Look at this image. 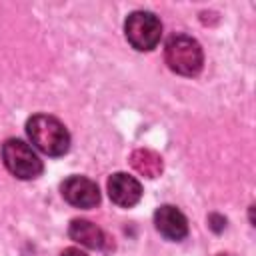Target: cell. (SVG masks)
Wrapping results in <instances>:
<instances>
[{
	"label": "cell",
	"instance_id": "cell-1",
	"mask_svg": "<svg viewBox=\"0 0 256 256\" xmlns=\"http://www.w3.org/2000/svg\"><path fill=\"white\" fill-rule=\"evenodd\" d=\"M30 142L48 156H62L70 148V134L66 126L48 114H36L26 122Z\"/></svg>",
	"mask_w": 256,
	"mask_h": 256
},
{
	"label": "cell",
	"instance_id": "cell-2",
	"mask_svg": "<svg viewBox=\"0 0 256 256\" xmlns=\"http://www.w3.org/2000/svg\"><path fill=\"white\" fill-rule=\"evenodd\" d=\"M164 58L168 68L182 76H196L202 70V62H204V54L198 40L186 34H174L168 38L164 48Z\"/></svg>",
	"mask_w": 256,
	"mask_h": 256
},
{
	"label": "cell",
	"instance_id": "cell-3",
	"mask_svg": "<svg viewBox=\"0 0 256 256\" xmlns=\"http://www.w3.org/2000/svg\"><path fill=\"white\" fill-rule=\"evenodd\" d=\"M2 160L6 170L20 180L38 178L44 170L38 154L24 140H18V138H10L2 144Z\"/></svg>",
	"mask_w": 256,
	"mask_h": 256
},
{
	"label": "cell",
	"instance_id": "cell-4",
	"mask_svg": "<svg viewBox=\"0 0 256 256\" xmlns=\"http://www.w3.org/2000/svg\"><path fill=\"white\" fill-rule=\"evenodd\" d=\"M124 32H126V40L132 44V48H136L140 52H148L158 46L160 36H162V24L156 14L138 10L126 18Z\"/></svg>",
	"mask_w": 256,
	"mask_h": 256
},
{
	"label": "cell",
	"instance_id": "cell-5",
	"mask_svg": "<svg viewBox=\"0 0 256 256\" xmlns=\"http://www.w3.org/2000/svg\"><path fill=\"white\" fill-rule=\"evenodd\" d=\"M60 190L64 200L76 208H94L100 202V190L96 182L86 176H68L62 182Z\"/></svg>",
	"mask_w": 256,
	"mask_h": 256
},
{
	"label": "cell",
	"instance_id": "cell-6",
	"mask_svg": "<svg viewBox=\"0 0 256 256\" xmlns=\"http://www.w3.org/2000/svg\"><path fill=\"white\" fill-rule=\"evenodd\" d=\"M108 196L114 204L122 208H132L142 198V186L134 176L116 172L108 178Z\"/></svg>",
	"mask_w": 256,
	"mask_h": 256
},
{
	"label": "cell",
	"instance_id": "cell-7",
	"mask_svg": "<svg viewBox=\"0 0 256 256\" xmlns=\"http://www.w3.org/2000/svg\"><path fill=\"white\" fill-rule=\"evenodd\" d=\"M154 226L164 238L174 240V242L186 238V234H188L186 216L176 206H170V204H164L154 212Z\"/></svg>",
	"mask_w": 256,
	"mask_h": 256
},
{
	"label": "cell",
	"instance_id": "cell-8",
	"mask_svg": "<svg viewBox=\"0 0 256 256\" xmlns=\"http://www.w3.org/2000/svg\"><path fill=\"white\" fill-rule=\"evenodd\" d=\"M68 234L74 242H78L86 248H104V242H106L104 232L94 222L82 220V218H76V220L70 222Z\"/></svg>",
	"mask_w": 256,
	"mask_h": 256
},
{
	"label": "cell",
	"instance_id": "cell-9",
	"mask_svg": "<svg viewBox=\"0 0 256 256\" xmlns=\"http://www.w3.org/2000/svg\"><path fill=\"white\" fill-rule=\"evenodd\" d=\"M130 166L144 178H158L164 170L162 156L148 148H136L130 154Z\"/></svg>",
	"mask_w": 256,
	"mask_h": 256
},
{
	"label": "cell",
	"instance_id": "cell-10",
	"mask_svg": "<svg viewBox=\"0 0 256 256\" xmlns=\"http://www.w3.org/2000/svg\"><path fill=\"white\" fill-rule=\"evenodd\" d=\"M208 226H210L214 232H222L224 226H226V218L220 216V214H210V216H208Z\"/></svg>",
	"mask_w": 256,
	"mask_h": 256
},
{
	"label": "cell",
	"instance_id": "cell-11",
	"mask_svg": "<svg viewBox=\"0 0 256 256\" xmlns=\"http://www.w3.org/2000/svg\"><path fill=\"white\" fill-rule=\"evenodd\" d=\"M60 256H88V254H84L82 250H78V248H66Z\"/></svg>",
	"mask_w": 256,
	"mask_h": 256
},
{
	"label": "cell",
	"instance_id": "cell-12",
	"mask_svg": "<svg viewBox=\"0 0 256 256\" xmlns=\"http://www.w3.org/2000/svg\"><path fill=\"white\" fill-rule=\"evenodd\" d=\"M216 256H230V254H216Z\"/></svg>",
	"mask_w": 256,
	"mask_h": 256
}]
</instances>
